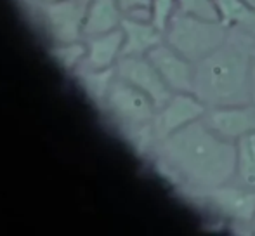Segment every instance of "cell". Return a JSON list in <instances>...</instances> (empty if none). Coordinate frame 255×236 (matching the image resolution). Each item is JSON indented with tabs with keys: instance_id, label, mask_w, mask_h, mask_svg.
Wrapping results in <instances>:
<instances>
[{
	"instance_id": "cell-1",
	"label": "cell",
	"mask_w": 255,
	"mask_h": 236,
	"mask_svg": "<svg viewBox=\"0 0 255 236\" xmlns=\"http://www.w3.org/2000/svg\"><path fill=\"white\" fill-rule=\"evenodd\" d=\"M160 156L174 176L200 191L224 186L236 176V142L196 120L160 141Z\"/></svg>"
},
{
	"instance_id": "cell-2",
	"label": "cell",
	"mask_w": 255,
	"mask_h": 236,
	"mask_svg": "<svg viewBox=\"0 0 255 236\" xmlns=\"http://www.w3.org/2000/svg\"><path fill=\"white\" fill-rule=\"evenodd\" d=\"M242 31L229 33L228 40L207 58L195 63L193 94L210 106L242 105L250 101V75L254 40Z\"/></svg>"
},
{
	"instance_id": "cell-3",
	"label": "cell",
	"mask_w": 255,
	"mask_h": 236,
	"mask_svg": "<svg viewBox=\"0 0 255 236\" xmlns=\"http://www.w3.org/2000/svg\"><path fill=\"white\" fill-rule=\"evenodd\" d=\"M231 30L221 21L175 10L165 28V42L193 64L207 58L228 40Z\"/></svg>"
},
{
	"instance_id": "cell-4",
	"label": "cell",
	"mask_w": 255,
	"mask_h": 236,
	"mask_svg": "<svg viewBox=\"0 0 255 236\" xmlns=\"http://www.w3.org/2000/svg\"><path fill=\"white\" fill-rule=\"evenodd\" d=\"M104 103L118 120L137 128L151 127L158 112L148 94L128 82L122 80L120 77L113 80Z\"/></svg>"
},
{
	"instance_id": "cell-5",
	"label": "cell",
	"mask_w": 255,
	"mask_h": 236,
	"mask_svg": "<svg viewBox=\"0 0 255 236\" xmlns=\"http://www.w3.org/2000/svg\"><path fill=\"white\" fill-rule=\"evenodd\" d=\"M207 105L193 92H174L172 98L156 112L153 120V132L156 141L175 134L196 120H202Z\"/></svg>"
},
{
	"instance_id": "cell-6",
	"label": "cell",
	"mask_w": 255,
	"mask_h": 236,
	"mask_svg": "<svg viewBox=\"0 0 255 236\" xmlns=\"http://www.w3.org/2000/svg\"><path fill=\"white\" fill-rule=\"evenodd\" d=\"M115 70H117V77L148 94L158 110L174 94L160 77L153 63L148 59V56H122Z\"/></svg>"
},
{
	"instance_id": "cell-7",
	"label": "cell",
	"mask_w": 255,
	"mask_h": 236,
	"mask_svg": "<svg viewBox=\"0 0 255 236\" xmlns=\"http://www.w3.org/2000/svg\"><path fill=\"white\" fill-rule=\"evenodd\" d=\"M202 120L212 132L222 139L236 142L243 135L255 132V105L242 103V105H224L207 108Z\"/></svg>"
},
{
	"instance_id": "cell-8",
	"label": "cell",
	"mask_w": 255,
	"mask_h": 236,
	"mask_svg": "<svg viewBox=\"0 0 255 236\" xmlns=\"http://www.w3.org/2000/svg\"><path fill=\"white\" fill-rule=\"evenodd\" d=\"M146 56L172 92H193L195 64L186 59L181 52L170 47L167 42H161Z\"/></svg>"
},
{
	"instance_id": "cell-9",
	"label": "cell",
	"mask_w": 255,
	"mask_h": 236,
	"mask_svg": "<svg viewBox=\"0 0 255 236\" xmlns=\"http://www.w3.org/2000/svg\"><path fill=\"white\" fill-rule=\"evenodd\" d=\"M45 24L57 44L75 42L84 33L85 10L77 0H56L45 2Z\"/></svg>"
},
{
	"instance_id": "cell-10",
	"label": "cell",
	"mask_w": 255,
	"mask_h": 236,
	"mask_svg": "<svg viewBox=\"0 0 255 236\" xmlns=\"http://www.w3.org/2000/svg\"><path fill=\"white\" fill-rule=\"evenodd\" d=\"M207 202H210L221 214L240 223H252L255 217V189L219 186L203 191Z\"/></svg>"
},
{
	"instance_id": "cell-11",
	"label": "cell",
	"mask_w": 255,
	"mask_h": 236,
	"mask_svg": "<svg viewBox=\"0 0 255 236\" xmlns=\"http://www.w3.org/2000/svg\"><path fill=\"white\" fill-rule=\"evenodd\" d=\"M124 31L122 56H146L151 49L165 42V35L151 19L124 17L120 24Z\"/></svg>"
},
{
	"instance_id": "cell-12",
	"label": "cell",
	"mask_w": 255,
	"mask_h": 236,
	"mask_svg": "<svg viewBox=\"0 0 255 236\" xmlns=\"http://www.w3.org/2000/svg\"><path fill=\"white\" fill-rule=\"evenodd\" d=\"M87 64L89 70H108L115 68L118 59L122 58L124 49V31L122 28L110 31V33L89 37L87 44Z\"/></svg>"
},
{
	"instance_id": "cell-13",
	"label": "cell",
	"mask_w": 255,
	"mask_h": 236,
	"mask_svg": "<svg viewBox=\"0 0 255 236\" xmlns=\"http://www.w3.org/2000/svg\"><path fill=\"white\" fill-rule=\"evenodd\" d=\"M122 10L117 0H91L85 9L84 17V35L96 37V35L110 33L120 28Z\"/></svg>"
},
{
	"instance_id": "cell-14",
	"label": "cell",
	"mask_w": 255,
	"mask_h": 236,
	"mask_svg": "<svg viewBox=\"0 0 255 236\" xmlns=\"http://www.w3.org/2000/svg\"><path fill=\"white\" fill-rule=\"evenodd\" d=\"M217 17L226 28L255 37V7L247 0H214Z\"/></svg>"
},
{
	"instance_id": "cell-15",
	"label": "cell",
	"mask_w": 255,
	"mask_h": 236,
	"mask_svg": "<svg viewBox=\"0 0 255 236\" xmlns=\"http://www.w3.org/2000/svg\"><path fill=\"white\" fill-rule=\"evenodd\" d=\"M236 176L245 188L255 189V132L236 141Z\"/></svg>"
},
{
	"instance_id": "cell-16",
	"label": "cell",
	"mask_w": 255,
	"mask_h": 236,
	"mask_svg": "<svg viewBox=\"0 0 255 236\" xmlns=\"http://www.w3.org/2000/svg\"><path fill=\"white\" fill-rule=\"evenodd\" d=\"M52 54L59 64H63L68 70H73V68L78 66L82 58L87 56V45L78 44L77 40L68 42V44H57L52 49Z\"/></svg>"
},
{
	"instance_id": "cell-17",
	"label": "cell",
	"mask_w": 255,
	"mask_h": 236,
	"mask_svg": "<svg viewBox=\"0 0 255 236\" xmlns=\"http://www.w3.org/2000/svg\"><path fill=\"white\" fill-rule=\"evenodd\" d=\"M177 10L191 16L205 17V19L219 21L214 0H177Z\"/></svg>"
},
{
	"instance_id": "cell-18",
	"label": "cell",
	"mask_w": 255,
	"mask_h": 236,
	"mask_svg": "<svg viewBox=\"0 0 255 236\" xmlns=\"http://www.w3.org/2000/svg\"><path fill=\"white\" fill-rule=\"evenodd\" d=\"M175 10H177V0H153L151 21L161 31H165Z\"/></svg>"
},
{
	"instance_id": "cell-19",
	"label": "cell",
	"mask_w": 255,
	"mask_h": 236,
	"mask_svg": "<svg viewBox=\"0 0 255 236\" xmlns=\"http://www.w3.org/2000/svg\"><path fill=\"white\" fill-rule=\"evenodd\" d=\"M118 7L124 14L130 17H141V19H151L153 0H117Z\"/></svg>"
},
{
	"instance_id": "cell-20",
	"label": "cell",
	"mask_w": 255,
	"mask_h": 236,
	"mask_svg": "<svg viewBox=\"0 0 255 236\" xmlns=\"http://www.w3.org/2000/svg\"><path fill=\"white\" fill-rule=\"evenodd\" d=\"M250 101L255 105V44H254V61H252V75H250Z\"/></svg>"
},
{
	"instance_id": "cell-21",
	"label": "cell",
	"mask_w": 255,
	"mask_h": 236,
	"mask_svg": "<svg viewBox=\"0 0 255 236\" xmlns=\"http://www.w3.org/2000/svg\"><path fill=\"white\" fill-rule=\"evenodd\" d=\"M247 2H249L250 5H254V7H255V0H247Z\"/></svg>"
},
{
	"instance_id": "cell-22",
	"label": "cell",
	"mask_w": 255,
	"mask_h": 236,
	"mask_svg": "<svg viewBox=\"0 0 255 236\" xmlns=\"http://www.w3.org/2000/svg\"><path fill=\"white\" fill-rule=\"evenodd\" d=\"M252 224H254V230H255V217H254V221H252Z\"/></svg>"
},
{
	"instance_id": "cell-23",
	"label": "cell",
	"mask_w": 255,
	"mask_h": 236,
	"mask_svg": "<svg viewBox=\"0 0 255 236\" xmlns=\"http://www.w3.org/2000/svg\"><path fill=\"white\" fill-rule=\"evenodd\" d=\"M45 2H56V0H45Z\"/></svg>"
}]
</instances>
